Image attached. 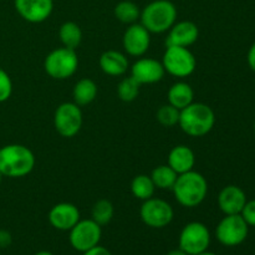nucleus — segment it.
I'll list each match as a JSON object with an SVG mask.
<instances>
[{"label": "nucleus", "mask_w": 255, "mask_h": 255, "mask_svg": "<svg viewBox=\"0 0 255 255\" xmlns=\"http://www.w3.org/2000/svg\"><path fill=\"white\" fill-rule=\"evenodd\" d=\"M209 244V229L201 222H191L186 224L179 234V248L188 255H197L208 251Z\"/></svg>", "instance_id": "8"}, {"label": "nucleus", "mask_w": 255, "mask_h": 255, "mask_svg": "<svg viewBox=\"0 0 255 255\" xmlns=\"http://www.w3.org/2000/svg\"><path fill=\"white\" fill-rule=\"evenodd\" d=\"M174 198L186 208H194L203 203L208 194V182L199 172L189 171L178 174L173 188Z\"/></svg>", "instance_id": "2"}, {"label": "nucleus", "mask_w": 255, "mask_h": 255, "mask_svg": "<svg viewBox=\"0 0 255 255\" xmlns=\"http://www.w3.org/2000/svg\"><path fill=\"white\" fill-rule=\"evenodd\" d=\"M216 115L212 107L203 102H192L179 114L178 125L191 137H203L213 129Z\"/></svg>", "instance_id": "3"}, {"label": "nucleus", "mask_w": 255, "mask_h": 255, "mask_svg": "<svg viewBox=\"0 0 255 255\" xmlns=\"http://www.w3.org/2000/svg\"><path fill=\"white\" fill-rule=\"evenodd\" d=\"M131 192L137 199H141L142 202L152 198L156 192V187L152 182L151 176L138 174L134 177L131 182Z\"/></svg>", "instance_id": "24"}, {"label": "nucleus", "mask_w": 255, "mask_h": 255, "mask_svg": "<svg viewBox=\"0 0 255 255\" xmlns=\"http://www.w3.org/2000/svg\"><path fill=\"white\" fill-rule=\"evenodd\" d=\"M122 45L127 55L133 57H142L151 45V32L141 24H131L125 31Z\"/></svg>", "instance_id": "12"}, {"label": "nucleus", "mask_w": 255, "mask_h": 255, "mask_svg": "<svg viewBox=\"0 0 255 255\" xmlns=\"http://www.w3.org/2000/svg\"><path fill=\"white\" fill-rule=\"evenodd\" d=\"M17 14L27 22L40 24L50 17L54 10L52 0H14Z\"/></svg>", "instance_id": "13"}, {"label": "nucleus", "mask_w": 255, "mask_h": 255, "mask_svg": "<svg viewBox=\"0 0 255 255\" xmlns=\"http://www.w3.org/2000/svg\"><path fill=\"white\" fill-rule=\"evenodd\" d=\"M247 60H248L249 67H251L253 71H255V41H254V44L251 46V49H249Z\"/></svg>", "instance_id": "33"}, {"label": "nucleus", "mask_w": 255, "mask_h": 255, "mask_svg": "<svg viewBox=\"0 0 255 255\" xmlns=\"http://www.w3.org/2000/svg\"><path fill=\"white\" fill-rule=\"evenodd\" d=\"M12 94V81L9 74L0 67V104L7 101Z\"/></svg>", "instance_id": "29"}, {"label": "nucleus", "mask_w": 255, "mask_h": 255, "mask_svg": "<svg viewBox=\"0 0 255 255\" xmlns=\"http://www.w3.org/2000/svg\"><path fill=\"white\" fill-rule=\"evenodd\" d=\"M115 214L114 204L107 199H100L94 204L91 211V216L95 222L100 226H106L112 221Z\"/></svg>", "instance_id": "26"}, {"label": "nucleus", "mask_w": 255, "mask_h": 255, "mask_svg": "<svg viewBox=\"0 0 255 255\" xmlns=\"http://www.w3.org/2000/svg\"><path fill=\"white\" fill-rule=\"evenodd\" d=\"M179 114H181V111L178 109H176L172 105L167 104L157 110L156 117L157 121L163 127H173L176 125H178Z\"/></svg>", "instance_id": "28"}, {"label": "nucleus", "mask_w": 255, "mask_h": 255, "mask_svg": "<svg viewBox=\"0 0 255 255\" xmlns=\"http://www.w3.org/2000/svg\"><path fill=\"white\" fill-rule=\"evenodd\" d=\"M166 39V46H183L189 47L198 40L199 29L193 21L183 20L174 22L168 30Z\"/></svg>", "instance_id": "16"}, {"label": "nucleus", "mask_w": 255, "mask_h": 255, "mask_svg": "<svg viewBox=\"0 0 255 255\" xmlns=\"http://www.w3.org/2000/svg\"><path fill=\"white\" fill-rule=\"evenodd\" d=\"M167 97H168V104L181 111L193 102L194 91L189 84L178 81L169 87Z\"/></svg>", "instance_id": "20"}, {"label": "nucleus", "mask_w": 255, "mask_h": 255, "mask_svg": "<svg viewBox=\"0 0 255 255\" xmlns=\"http://www.w3.org/2000/svg\"><path fill=\"white\" fill-rule=\"evenodd\" d=\"M35 255H52L50 252H46V251H42V252H37Z\"/></svg>", "instance_id": "35"}, {"label": "nucleus", "mask_w": 255, "mask_h": 255, "mask_svg": "<svg viewBox=\"0 0 255 255\" xmlns=\"http://www.w3.org/2000/svg\"><path fill=\"white\" fill-rule=\"evenodd\" d=\"M166 255H188V254L184 253L181 248H178V249H173V251L168 252Z\"/></svg>", "instance_id": "34"}, {"label": "nucleus", "mask_w": 255, "mask_h": 255, "mask_svg": "<svg viewBox=\"0 0 255 255\" xmlns=\"http://www.w3.org/2000/svg\"><path fill=\"white\" fill-rule=\"evenodd\" d=\"M50 224L57 231H70L80 221V211L75 204L62 202L57 203L49 212Z\"/></svg>", "instance_id": "15"}, {"label": "nucleus", "mask_w": 255, "mask_h": 255, "mask_svg": "<svg viewBox=\"0 0 255 255\" xmlns=\"http://www.w3.org/2000/svg\"><path fill=\"white\" fill-rule=\"evenodd\" d=\"M177 7L169 0H153L141 10V24L151 34L167 32L177 21Z\"/></svg>", "instance_id": "4"}, {"label": "nucleus", "mask_w": 255, "mask_h": 255, "mask_svg": "<svg viewBox=\"0 0 255 255\" xmlns=\"http://www.w3.org/2000/svg\"><path fill=\"white\" fill-rule=\"evenodd\" d=\"M12 238L11 234L7 231H4V229H0V248H7V247L11 244Z\"/></svg>", "instance_id": "31"}, {"label": "nucleus", "mask_w": 255, "mask_h": 255, "mask_svg": "<svg viewBox=\"0 0 255 255\" xmlns=\"http://www.w3.org/2000/svg\"><path fill=\"white\" fill-rule=\"evenodd\" d=\"M164 67L161 61L151 57H139L131 67V76L139 85L157 84L163 79Z\"/></svg>", "instance_id": "14"}, {"label": "nucleus", "mask_w": 255, "mask_h": 255, "mask_svg": "<svg viewBox=\"0 0 255 255\" xmlns=\"http://www.w3.org/2000/svg\"><path fill=\"white\" fill-rule=\"evenodd\" d=\"M36 159L24 144H6L0 148V173L9 178H21L31 173Z\"/></svg>", "instance_id": "1"}, {"label": "nucleus", "mask_w": 255, "mask_h": 255, "mask_svg": "<svg viewBox=\"0 0 255 255\" xmlns=\"http://www.w3.org/2000/svg\"><path fill=\"white\" fill-rule=\"evenodd\" d=\"M247 203V196L243 189L238 186H227L219 192L218 206L226 216L241 214Z\"/></svg>", "instance_id": "17"}, {"label": "nucleus", "mask_w": 255, "mask_h": 255, "mask_svg": "<svg viewBox=\"0 0 255 255\" xmlns=\"http://www.w3.org/2000/svg\"><path fill=\"white\" fill-rule=\"evenodd\" d=\"M161 62L164 71L179 79L191 76L197 67L193 52L183 46H167Z\"/></svg>", "instance_id": "6"}, {"label": "nucleus", "mask_w": 255, "mask_h": 255, "mask_svg": "<svg viewBox=\"0 0 255 255\" xmlns=\"http://www.w3.org/2000/svg\"><path fill=\"white\" fill-rule=\"evenodd\" d=\"M197 255H217V254H214V253H211V252L206 251V252H203V253H201V254H197Z\"/></svg>", "instance_id": "36"}, {"label": "nucleus", "mask_w": 255, "mask_h": 255, "mask_svg": "<svg viewBox=\"0 0 255 255\" xmlns=\"http://www.w3.org/2000/svg\"><path fill=\"white\" fill-rule=\"evenodd\" d=\"M254 133H255V122H254Z\"/></svg>", "instance_id": "38"}, {"label": "nucleus", "mask_w": 255, "mask_h": 255, "mask_svg": "<svg viewBox=\"0 0 255 255\" xmlns=\"http://www.w3.org/2000/svg\"><path fill=\"white\" fill-rule=\"evenodd\" d=\"M84 122L82 111L75 102H64L54 115V126L57 133L65 138H72L80 132Z\"/></svg>", "instance_id": "7"}, {"label": "nucleus", "mask_w": 255, "mask_h": 255, "mask_svg": "<svg viewBox=\"0 0 255 255\" xmlns=\"http://www.w3.org/2000/svg\"><path fill=\"white\" fill-rule=\"evenodd\" d=\"M79 67L76 50L57 47L46 55L44 61L45 72L54 80H67L74 76Z\"/></svg>", "instance_id": "5"}, {"label": "nucleus", "mask_w": 255, "mask_h": 255, "mask_svg": "<svg viewBox=\"0 0 255 255\" xmlns=\"http://www.w3.org/2000/svg\"><path fill=\"white\" fill-rule=\"evenodd\" d=\"M69 232L70 244L75 251L81 253L99 246L102 237L101 226L94 219H80Z\"/></svg>", "instance_id": "9"}, {"label": "nucleus", "mask_w": 255, "mask_h": 255, "mask_svg": "<svg viewBox=\"0 0 255 255\" xmlns=\"http://www.w3.org/2000/svg\"><path fill=\"white\" fill-rule=\"evenodd\" d=\"M2 177H4V176H2V174L0 173V183H1V181H2Z\"/></svg>", "instance_id": "37"}, {"label": "nucleus", "mask_w": 255, "mask_h": 255, "mask_svg": "<svg viewBox=\"0 0 255 255\" xmlns=\"http://www.w3.org/2000/svg\"><path fill=\"white\" fill-rule=\"evenodd\" d=\"M97 92H99V89L94 80L89 79V77L79 80L72 90L74 102L79 106H87L95 101Z\"/></svg>", "instance_id": "21"}, {"label": "nucleus", "mask_w": 255, "mask_h": 255, "mask_svg": "<svg viewBox=\"0 0 255 255\" xmlns=\"http://www.w3.org/2000/svg\"><path fill=\"white\" fill-rule=\"evenodd\" d=\"M177 177L178 174L168 164H161L156 167L151 173V179L156 189H172L176 183Z\"/></svg>", "instance_id": "23"}, {"label": "nucleus", "mask_w": 255, "mask_h": 255, "mask_svg": "<svg viewBox=\"0 0 255 255\" xmlns=\"http://www.w3.org/2000/svg\"><path fill=\"white\" fill-rule=\"evenodd\" d=\"M241 216L247 222L249 227H255V199L253 201H247Z\"/></svg>", "instance_id": "30"}, {"label": "nucleus", "mask_w": 255, "mask_h": 255, "mask_svg": "<svg viewBox=\"0 0 255 255\" xmlns=\"http://www.w3.org/2000/svg\"><path fill=\"white\" fill-rule=\"evenodd\" d=\"M249 226L241 214L226 216L216 229V237L221 244L226 247H237L248 237Z\"/></svg>", "instance_id": "11"}, {"label": "nucleus", "mask_w": 255, "mask_h": 255, "mask_svg": "<svg viewBox=\"0 0 255 255\" xmlns=\"http://www.w3.org/2000/svg\"><path fill=\"white\" fill-rule=\"evenodd\" d=\"M139 216L147 227L161 229L171 224V222L173 221L174 212L168 202L152 197L147 201H143L139 209Z\"/></svg>", "instance_id": "10"}, {"label": "nucleus", "mask_w": 255, "mask_h": 255, "mask_svg": "<svg viewBox=\"0 0 255 255\" xmlns=\"http://www.w3.org/2000/svg\"><path fill=\"white\" fill-rule=\"evenodd\" d=\"M141 85L132 76L125 77L117 86V96L124 102H132L138 97Z\"/></svg>", "instance_id": "27"}, {"label": "nucleus", "mask_w": 255, "mask_h": 255, "mask_svg": "<svg viewBox=\"0 0 255 255\" xmlns=\"http://www.w3.org/2000/svg\"><path fill=\"white\" fill-rule=\"evenodd\" d=\"M100 69L109 76H122L129 67L126 55L117 50H107L102 52L99 60Z\"/></svg>", "instance_id": "19"}, {"label": "nucleus", "mask_w": 255, "mask_h": 255, "mask_svg": "<svg viewBox=\"0 0 255 255\" xmlns=\"http://www.w3.org/2000/svg\"><path fill=\"white\" fill-rule=\"evenodd\" d=\"M167 164L177 174L186 173V172L193 169L194 164H196V154L191 147L186 146V144H178L169 151Z\"/></svg>", "instance_id": "18"}, {"label": "nucleus", "mask_w": 255, "mask_h": 255, "mask_svg": "<svg viewBox=\"0 0 255 255\" xmlns=\"http://www.w3.org/2000/svg\"><path fill=\"white\" fill-rule=\"evenodd\" d=\"M114 14L119 21L131 25L137 22V20L139 19L141 10H139L138 5L134 4L131 0H122L115 6Z\"/></svg>", "instance_id": "25"}, {"label": "nucleus", "mask_w": 255, "mask_h": 255, "mask_svg": "<svg viewBox=\"0 0 255 255\" xmlns=\"http://www.w3.org/2000/svg\"><path fill=\"white\" fill-rule=\"evenodd\" d=\"M59 37L62 46L76 50L82 41V30L76 22L66 21L60 26Z\"/></svg>", "instance_id": "22"}, {"label": "nucleus", "mask_w": 255, "mask_h": 255, "mask_svg": "<svg viewBox=\"0 0 255 255\" xmlns=\"http://www.w3.org/2000/svg\"><path fill=\"white\" fill-rule=\"evenodd\" d=\"M82 255H112V254L110 253L109 249H106L105 247L96 246V247H94V248L89 249V251L84 252Z\"/></svg>", "instance_id": "32"}]
</instances>
